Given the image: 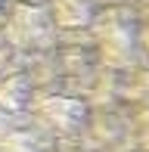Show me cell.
<instances>
[{
  "mask_svg": "<svg viewBox=\"0 0 149 152\" xmlns=\"http://www.w3.org/2000/svg\"><path fill=\"white\" fill-rule=\"evenodd\" d=\"M84 16H87L84 0H53V22L78 25V22H84Z\"/></svg>",
  "mask_w": 149,
  "mask_h": 152,
  "instance_id": "1",
  "label": "cell"
}]
</instances>
